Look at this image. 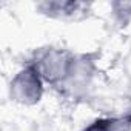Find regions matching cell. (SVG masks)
Wrapping results in <instances>:
<instances>
[{"mask_svg":"<svg viewBox=\"0 0 131 131\" xmlns=\"http://www.w3.org/2000/svg\"><path fill=\"white\" fill-rule=\"evenodd\" d=\"M73 60L74 56H71L67 51L59 48H48L39 54L37 62H34L32 65L37 68L43 80L56 86H60L71 70Z\"/></svg>","mask_w":131,"mask_h":131,"instance_id":"obj_1","label":"cell"},{"mask_svg":"<svg viewBox=\"0 0 131 131\" xmlns=\"http://www.w3.org/2000/svg\"><path fill=\"white\" fill-rule=\"evenodd\" d=\"M43 94V79L34 65L23 68L11 82V97L23 105L37 103Z\"/></svg>","mask_w":131,"mask_h":131,"instance_id":"obj_2","label":"cell"},{"mask_svg":"<svg viewBox=\"0 0 131 131\" xmlns=\"http://www.w3.org/2000/svg\"><path fill=\"white\" fill-rule=\"evenodd\" d=\"M37 9L57 20H79L86 16L90 11V5L83 2H62V0H54V2H40L37 3Z\"/></svg>","mask_w":131,"mask_h":131,"instance_id":"obj_3","label":"cell"},{"mask_svg":"<svg viewBox=\"0 0 131 131\" xmlns=\"http://www.w3.org/2000/svg\"><path fill=\"white\" fill-rule=\"evenodd\" d=\"M88 131H131V122L125 119H103L94 122Z\"/></svg>","mask_w":131,"mask_h":131,"instance_id":"obj_4","label":"cell"},{"mask_svg":"<svg viewBox=\"0 0 131 131\" xmlns=\"http://www.w3.org/2000/svg\"><path fill=\"white\" fill-rule=\"evenodd\" d=\"M113 11L117 17H123V22H126L131 17V2H117L113 3Z\"/></svg>","mask_w":131,"mask_h":131,"instance_id":"obj_5","label":"cell"}]
</instances>
